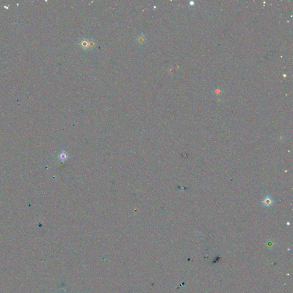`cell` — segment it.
<instances>
[{"label": "cell", "mask_w": 293, "mask_h": 293, "mask_svg": "<svg viewBox=\"0 0 293 293\" xmlns=\"http://www.w3.org/2000/svg\"><path fill=\"white\" fill-rule=\"evenodd\" d=\"M89 45L90 46V44H89V42H87V41H85V42L83 41V42H82V44H81L82 46L84 47L85 48H88V47H89Z\"/></svg>", "instance_id": "6da1fadb"}]
</instances>
